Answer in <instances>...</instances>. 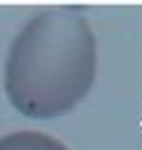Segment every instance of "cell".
Listing matches in <instances>:
<instances>
[{"mask_svg":"<svg viewBox=\"0 0 142 150\" xmlns=\"http://www.w3.org/2000/svg\"><path fill=\"white\" fill-rule=\"evenodd\" d=\"M0 150H68V145L41 131H17L0 138Z\"/></svg>","mask_w":142,"mask_h":150,"instance_id":"2","label":"cell"},{"mask_svg":"<svg viewBox=\"0 0 142 150\" xmlns=\"http://www.w3.org/2000/svg\"><path fill=\"white\" fill-rule=\"evenodd\" d=\"M97 78V39L80 7H48L24 24L5 61V95L29 119H58Z\"/></svg>","mask_w":142,"mask_h":150,"instance_id":"1","label":"cell"}]
</instances>
